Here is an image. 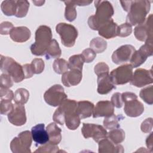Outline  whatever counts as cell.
Masks as SVG:
<instances>
[{"instance_id":"obj_21","label":"cell","mask_w":153,"mask_h":153,"mask_svg":"<svg viewBox=\"0 0 153 153\" xmlns=\"http://www.w3.org/2000/svg\"><path fill=\"white\" fill-rule=\"evenodd\" d=\"M98 143L99 153H123L124 151L121 145L115 144L107 137L102 139Z\"/></svg>"},{"instance_id":"obj_26","label":"cell","mask_w":153,"mask_h":153,"mask_svg":"<svg viewBox=\"0 0 153 153\" xmlns=\"http://www.w3.org/2000/svg\"><path fill=\"white\" fill-rule=\"evenodd\" d=\"M61 54L62 50L57 41L56 39H53L44 54L46 59H58L60 57Z\"/></svg>"},{"instance_id":"obj_31","label":"cell","mask_w":153,"mask_h":153,"mask_svg":"<svg viewBox=\"0 0 153 153\" xmlns=\"http://www.w3.org/2000/svg\"><path fill=\"white\" fill-rule=\"evenodd\" d=\"M1 8L2 13L7 16H15L16 11V1L7 0L1 3Z\"/></svg>"},{"instance_id":"obj_12","label":"cell","mask_w":153,"mask_h":153,"mask_svg":"<svg viewBox=\"0 0 153 153\" xmlns=\"http://www.w3.org/2000/svg\"><path fill=\"white\" fill-rule=\"evenodd\" d=\"M81 132L84 138L92 137L96 142L107 137L108 135L106 130L102 126L90 123H83Z\"/></svg>"},{"instance_id":"obj_14","label":"cell","mask_w":153,"mask_h":153,"mask_svg":"<svg viewBox=\"0 0 153 153\" xmlns=\"http://www.w3.org/2000/svg\"><path fill=\"white\" fill-rule=\"evenodd\" d=\"M152 82V70H146L143 68L136 69L130 81V84L136 87H142Z\"/></svg>"},{"instance_id":"obj_45","label":"cell","mask_w":153,"mask_h":153,"mask_svg":"<svg viewBox=\"0 0 153 153\" xmlns=\"http://www.w3.org/2000/svg\"><path fill=\"white\" fill-rule=\"evenodd\" d=\"M14 94L11 90L8 88L0 87V97L1 100H12L14 99Z\"/></svg>"},{"instance_id":"obj_4","label":"cell","mask_w":153,"mask_h":153,"mask_svg":"<svg viewBox=\"0 0 153 153\" xmlns=\"http://www.w3.org/2000/svg\"><path fill=\"white\" fill-rule=\"evenodd\" d=\"M59 107L65 114L66 127L71 130H76L81 122V118L76 113L77 102L75 100L66 99Z\"/></svg>"},{"instance_id":"obj_44","label":"cell","mask_w":153,"mask_h":153,"mask_svg":"<svg viewBox=\"0 0 153 153\" xmlns=\"http://www.w3.org/2000/svg\"><path fill=\"white\" fill-rule=\"evenodd\" d=\"M81 55L85 63L92 62L96 57V53L90 48L84 50Z\"/></svg>"},{"instance_id":"obj_8","label":"cell","mask_w":153,"mask_h":153,"mask_svg":"<svg viewBox=\"0 0 153 153\" xmlns=\"http://www.w3.org/2000/svg\"><path fill=\"white\" fill-rule=\"evenodd\" d=\"M32 141L31 132L29 130L22 131L11 141V151L13 153H30Z\"/></svg>"},{"instance_id":"obj_41","label":"cell","mask_w":153,"mask_h":153,"mask_svg":"<svg viewBox=\"0 0 153 153\" xmlns=\"http://www.w3.org/2000/svg\"><path fill=\"white\" fill-rule=\"evenodd\" d=\"M13 79L8 74L2 73L0 76V87L10 88L13 85Z\"/></svg>"},{"instance_id":"obj_7","label":"cell","mask_w":153,"mask_h":153,"mask_svg":"<svg viewBox=\"0 0 153 153\" xmlns=\"http://www.w3.org/2000/svg\"><path fill=\"white\" fill-rule=\"evenodd\" d=\"M56 30L60 35L64 46L72 47L74 45L78 35V30L74 26L66 23H59L56 26Z\"/></svg>"},{"instance_id":"obj_15","label":"cell","mask_w":153,"mask_h":153,"mask_svg":"<svg viewBox=\"0 0 153 153\" xmlns=\"http://www.w3.org/2000/svg\"><path fill=\"white\" fill-rule=\"evenodd\" d=\"M135 51V48L131 45L126 44L121 45L114 51L112 55V60L117 65L126 63L130 60Z\"/></svg>"},{"instance_id":"obj_39","label":"cell","mask_w":153,"mask_h":153,"mask_svg":"<svg viewBox=\"0 0 153 153\" xmlns=\"http://www.w3.org/2000/svg\"><path fill=\"white\" fill-rule=\"evenodd\" d=\"M14 105L11 100H1L0 103V112L1 115H8L13 109Z\"/></svg>"},{"instance_id":"obj_32","label":"cell","mask_w":153,"mask_h":153,"mask_svg":"<svg viewBox=\"0 0 153 153\" xmlns=\"http://www.w3.org/2000/svg\"><path fill=\"white\" fill-rule=\"evenodd\" d=\"M64 3L66 5L65 10V17L68 21L70 22H73L76 18L77 16L75 5L74 4L72 1H64Z\"/></svg>"},{"instance_id":"obj_34","label":"cell","mask_w":153,"mask_h":153,"mask_svg":"<svg viewBox=\"0 0 153 153\" xmlns=\"http://www.w3.org/2000/svg\"><path fill=\"white\" fill-rule=\"evenodd\" d=\"M29 8V2L27 1H16V11L15 16L22 18L26 16Z\"/></svg>"},{"instance_id":"obj_36","label":"cell","mask_w":153,"mask_h":153,"mask_svg":"<svg viewBox=\"0 0 153 153\" xmlns=\"http://www.w3.org/2000/svg\"><path fill=\"white\" fill-rule=\"evenodd\" d=\"M140 98L143 101L149 105H152L153 103V90L152 85L146 87L142 88L139 93Z\"/></svg>"},{"instance_id":"obj_47","label":"cell","mask_w":153,"mask_h":153,"mask_svg":"<svg viewBox=\"0 0 153 153\" xmlns=\"http://www.w3.org/2000/svg\"><path fill=\"white\" fill-rule=\"evenodd\" d=\"M111 103H112L114 106L117 108H121L123 104V102L121 97V93L117 92L113 94V95L111 97Z\"/></svg>"},{"instance_id":"obj_17","label":"cell","mask_w":153,"mask_h":153,"mask_svg":"<svg viewBox=\"0 0 153 153\" xmlns=\"http://www.w3.org/2000/svg\"><path fill=\"white\" fill-rule=\"evenodd\" d=\"M114 113V106L111 102L109 100H101L97 103L94 108L93 117H107L113 115Z\"/></svg>"},{"instance_id":"obj_37","label":"cell","mask_w":153,"mask_h":153,"mask_svg":"<svg viewBox=\"0 0 153 153\" xmlns=\"http://www.w3.org/2000/svg\"><path fill=\"white\" fill-rule=\"evenodd\" d=\"M59 152V147L57 145H53L50 143H45L42 145V146L39 147L35 151V152H46V153H56Z\"/></svg>"},{"instance_id":"obj_10","label":"cell","mask_w":153,"mask_h":153,"mask_svg":"<svg viewBox=\"0 0 153 153\" xmlns=\"http://www.w3.org/2000/svg\"><path fill=\"white\" fill-rule=\"evenodd\" d=\"M113 83L116 85H123L130 82L133 76V67L130 64L121 65L110 73Z\"/></svg>"},{"instance_id":"obj_6","label":"cell","mask_w":153,"mask_h":153,"mask_svg":"<svg viewBox=\"0 0 153 153\" xmlns=\"http://www.w3.org/2000/svg\"><path fill=\"white\" fill-rule=\"evenodd\" d=\"M122 100L124 103V111L130 117L140 116L144 111V106L137 100V96L132 92H124L121 94Z\"/></svg>"},{"instance_id":"obj_50","label":"cell","mask_w":153,"mask_h":153,"mask_svg":"<svg viewBox=\"0 0 153 153\" xmlns=\"http://www.w3.org/2000/svg\"><path fill=\"white\" fill-rule=\"evenodd\" d=\"M74 4L76 6H85L90 4L92 2V1H85V0H75L72 1Z\"/></svg>"},{"instance_id":"obj_18","label":"cell","mask_w":153,"mask_h":153,"mask_svg":"<svg viewBox=\"0 0 153 153\" xmlns=\"http://www.w3.org/2000/svg\"><path fill=\"white\" fill-rule=\"evenodd\" d=\"M114 88H116V86L113 83L109 74H105L97 76V91L99 94H106Z\"/></svg>"},{"instance_id":"obj_2","label":"cell","mask_w":153,"mask_h":153,"mask_svg":"<svg viewBox=\"0 0 153 153\" xmlns=\"http://www.w3.org/2000/svg\"><path fill=\"white\" fill-rule=\"evenodd\" d=\"M151 2L146 0L131 1L126 22L131 26L143 23L150 11Z\"/></svg>"},{"instance_id":"obj_52","label":"cell","mask_w":153,"mask_h":153,"mask_svg":"<svg viewBox=\"0 0 153 153\" xmlns=\"http://www.w3.org/2000/svg\"><path fill=\"white\" fill-rule=\"evenodd\" d=\"M32 2L36 6H42L45 3V1H33Z\"/></svg>"},{"instance_id":"obj_22","label":"cell","mask_w":153,"mask_h":153,"mask_svg":"<svg viewBox=\"0 0 153 153\" xmlns=\"http://www.w3.org/2000/svg\"><path fill=\"white\" fill-rule=\"evenodd\" d=\"M10 36L14 42H25L30 39L31 32L26 26L14 27L10 33Z\"/></svg>"},{"instance_id":"obj_38","label":"cell","mask_w":153,"mask_h":153,"mask_svg":"<svg viewBox=\"0 0 153 153\" xmlns=\"http://www.w3.org/2000/svg\"><path fill=\"white\" fill-rule=\"evenodd\" d=\"M132 32V26L127 23H125L118 26L117 36L120 37H126L129 36Z\"/></svg>"},{"instance_id":"obj_43","label":"cell","mask_w":153,"mask_h":153,"mask_svg":"<svg viewBox=\"0 0 153 153\" xmlns=\"http://www.w3.org/2000/svg\"><path fill=\"white\" fill-rule=\"evenodd\" d=\"M109 66L104 62H99L97 63L94 68V71L97 76H99L105 74H109Z\"/></svg>"},{"instance_id":"obj_13","label":"cell","mask_w":153,"mask_h":153,"mask_svg":"<svg viewBox=\"0 0 153 153\" xmlns=\"http://www.w3.org/2000/svg\"><path fill=\"white\" fill-rule=\"evenodd\" d=\"M153 54V42H145L138 50H136L130 59V65L137 68L143 64Z\"/></svg>"},{"instance_id":"obj_3","label":"cell","mask_w":153,"mask_h":153,"mask_svg":"<svg viewBox=\"0 0 153 153\" xmlns=\"http://www.w3.org/2000/svg\"><path fill=\"white\" fill-rule=\"evenodd\" d=\"M51 40V28L46 25L39 26L35 32V41L30 47L32 54L36 56L44 55Z\"/></svg>"},{"instance_id":"obj_23","label":"cell","mask_w":153,"mask_h":153,"mask_svg":"<svg viewBox=\"0 0 153 153\" xmlns=\"http://www.w3.org/2000/svg\"><path fill=\"white\" fill-rule=\"evenodd\" d=\"M118 25L115 23L113 19L109 20L108 22L103 24L98 30L100 36L106 39H111L117 36Z\"/></svg>"},{"instance_id":"obj_49","label":"cell","mask_w":153,"mask_h":153,"mask_svg":"<svg viewBox=\"0 0 153 153\" xmlns=\"http://www.w3.org/2000/svg\"><path fill=\"white\" fill-rule=\"evenodd\" d=\"M22 66H23V73H24L25 78H30L33 75V74H35V72L31 63L25 64Z\"/></svg>"},{"instance_id":"obj_16","label":"cell","mask_w":153,"mask_h":153,"mask_svg":"<svg viewBox=\"0 0 153 153\" xmlns=\"http://www.w3.org/2000/svg\"><path fill=\"white\" fill-rule=\"evenodd\" d=\"M8 121L16 126H22L26 123L25 108L23 105L14 103L12 111L7 115Z\"/></svg>"},{"instance_id":"obj_25","label":"cell","mask_w":153,"mask_h":153,"mask_svg":"<svg viewBox=\"0 0 153 153\" xmlns=\"http://www.w3.org/2000/svg\"><path fill=\"white\" fill-rule=\"evenodd\" d=\"M49 140L48 142L53 145H58L62 140V130L54 123H50L46 127Z\"/></svg>"},{"instance_id":"obj_40","label":"cell","mask_w":153,"mask_h":153,"mask_svg":"<svg viewBox=\"0 0 153 153\" xmlns=\"http://www.w3.org/2000/svg\"><path fill=\"white\" fill-rule=\"evenodd\" d=\"M31 65L35 74H39L42 73L44 69V62L41 58H35L33 59Z\"/></svg>"},{"instance_id":"obj_1","label":"cell","mask_w":153,"mask_h":153,"mask_svg":"<svg viewBox=\"0 0 153 153\" xmlns=\"http://www.w3.org/2000/svg\"><path fill=\"white\" fill-rule=\"evenodd\" d=\"M94 6L95 14L89 17L88 25L91 29L98 30L101 26L112 19L114 10L112 4L108 1H95Z\"/></svg>"},{"instance_id":"obj_27","label":"cell","mask_w":153,"mask_h":153,"mask_svg":"<svg viewBox=\"0 0 153 153\" xmlns=\"http://www.w3.org/2000/svg\"><path fill=\"white\" fill-rule=\"evenodd\" d=\"M124 117L120 114L118 115H115L114 114L109 117H105L103 120V126L106 129L112 130L114 128H119L120 125L119 121H121L123 119Z\"/></svg>"},{"instance_id":"obj_48","label":"cell","mask_w":153,"mask_h":153,"mask_svg":"<svg viewBox=\"0 0 153 153\" xmlns=\"http://www.w3.org/2000/svg\"><path fill=\"white\" fill-rule=\"evenodd\" d=\"M140 128L143 133H148L151 132L152 130V118H148L145 120L141 124Z\"/></svg>"},{"instance_id":"obj_9","label":"cell","mask_w":153,"mask_h":153,"mask_svg":"<svg viewBox=\"0 0 153 153\" xmlns=\"http://www.w3.org/2000/svg\"><path fill=\"white\" fill-rule=\"evenodd\" d=\"M63 87L60 84H55L49 88L44 94L45 102L51 106H59L62 102L67 99Z\"/></svg>"},{"instance_id":"obj_24","label":"cell","mask_w":153,"mask_h":153,"mask_svg":"<svg viewBox=\"0 0 153 153\" xmlns=\"http://www.w3.org/2000/svg\"><path fill=\"white\" fill-rule=\"evenodd\" d=\"M94 104L88 100H81L77 102L76 113L81 119L86 118L93 115Z\"/></svg>"},{"instance_id":"obj_42","label":"cell","mask_w":153,"mask_h":153,"mask_svg":"<svg viewBox=\"0 0 153 153\" xmlns=\"http://www.w3.org/2000/svg\"><path fill=\"white\" fill-rule=\"evenodd\" d=\"M53 120L56 123L63 126L65 123V116L63 111L58 107L53 115Z\"/></svg>"},{"instance_id":"obj_46","label":"cell","mask_w":153,"mask_h":153,"mask_svg":"<svg viewBox=\"0 0 153 153\" xmlns=\"http://www.w3.org/2000/svg\"><path fill=\"white\" fill-rule=\"evenodd\" d=\"M14 28V26L12 23L10 22H3L0 25V33L1 35L10 34L11 30Z\"/></svg>"},{"instance_id":"obj_29","label":"cell","mask_w":153,"mask_h":153,"mask_svg":"<svg viewBox=\"0 0 153 153\" xmlns=\"http://www.w3.org/2000/svg\"><path fill=\"white\" fill-rule=\"evenodd\" d=\"M90 47L96 53H102L106 49L107 42L103 38L96 37L91 40Z\"/></svg>"},{"instance_id":"obj_19","label":"cell","mask_w":153,"mask_h":153,"mask_svg":"<svg viewBox=\"0 0 153 153\" xmlns=\"http://www.w3.org/2000/svg\"><path fill=\"white\" fill-rule=\"evenodd\" d=\"M82 71L76 69H69L62 74V82L68 87L76 85L82 79Z\"/></svg>"},{"instance_id":"obj_28","label":"cell","mask_w":153,"mask_h":153,"mask_svg":"<svg viewBox=\"0 0 153 153\" xmlns=\"http://www.w3.org/2000/svg\"><path fill=\"white\" fill-rule=\"evenodd\" d=\"M107 137L115 144H120L125 139V132L120 128L111 130L108 133Z\"/></svg>"},{"instance_id":"obj_30","label":"cell","mask_w":153,"mask_h":153,"mask_svg":"<svg viewBox=\"0 0 153 153\" xmlns=\"http://www.w3.org/2000/svg\"><path fill=\"white\" fill-rule=\"evenodd\" d=\"M69 69H76L82 71L84 60L81 54H75L71 56L68 60Z\"/></svg>"},{"instance_id":"obj_51","label":"cell","mask_w":153,"mask_h":153,"mask_svg":"<svg viewBox=\"0 0 153 153\" xmlns=\"http://www.w3.org/2000/svg\"><path fill=\"white\" fill-rule=\"evenodd\" d=\"M152 134L153 133H151L146 139V145L151 152H152Z\"/></svg>"},{"instance_id":"obj_11","label":"cell","mask_w":153,"mask_h":153,"mask_svg":"<svg viewBox=\"0 0 153 153\" xmlns=\"http://www.w3.org/2000/svg\"><path fill=\"white\" fill-rule=\"evenodd\" d=\"M152 24V14H151L143 23L135 27L134 34L136 38L145 42H153Z\"/></svg>"},{"instance_id":"obj_5","label":"cell","mask_w":153,"mask_h":153,"mask_svg":"<svg viewBox=\"0 0 153 153\" xmlns=\"http://www.w3.org/2000/svg\"><path fill=\"white\" fill-rule=\"evenodd\" d=\"M0 69L4 74L9 75L14 82H20L25 78L23 66L11 57L1 55Z\"/></svg>"},{"instance_id":"obj_20","label":"cell","mask_w":153,"mask_h":153,"mask_svg":"<svg viewBox=\"0 0 153 153\" xmlns=\"http://www.w3.org/2000/svg\"><path fill=\"white\" fill-rule=\"evenodd\" d=\"M31 134L33 141L39 145H44L48 142L49 136L44 124H38L31 129Z\"/></svg>"},{"instance_id":"obj_35","label":"cell","mask_w":153,"mask_h":153,"mask_svg":"<svg viewBox=\"0 0 153 153\" xmlns=\"http://www.w3.org/2000/svg\"><path fill=\"white\" fill-rule=\"evenodd\" d=\"M54 72L58 74H63L69 69L68 62L64 59H56L53 64Z\"/></svg>"},{"instance_id":"obj_33","label":"cell","mask_w":153,"mask_h":153,"mask_svg":"<svg viewBox=\"0 0 153 153\" xmlns=\"http://www.w3.org/2000/svg\"><path fill=\"white\" fill-rule=\"evenodd\" d=\"M29 97V91L24 88H20L16 90V91H15L13 99L16 103L24 105L27 103Z\"/></svg>"}]
</instances>
